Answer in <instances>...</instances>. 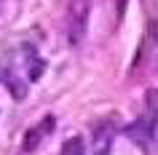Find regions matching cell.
<instances>
[{"label": "cell", "mask_w": 158, "mask_h": 155, "mask_svg": "<svg viewBox=\"0 0 158 155\" xmlns=\"http://www.w3.org/2000/svg\"><path fill=\"white\" fill-rule=\"evenodd\" d=\"M62 155H86L83 137H70L64 145H62Z\"/></svg>", "instance_id": "1"}, {"label": "cell", "mask_w": 158, "mask_h": 155, "mask_svg": "<svg viewBox=\"0 0 158 155\" xmlns=\"http://www.w3.org/2000/svg\"><path fill=\"white\" fill-rule=\"evenodd\" d=\"M40 139H43V131L40 128H30L24 134V142H22V150H24V153H32L35 147L40 145Z\"/></svg>", "instance_id": "2"}, {"label": "cell", "mask_w": 158, "mask_h": 155, "mask_svg": "<svg viewBox=\"0 0 158 155\" xmlns=\"http://www.w3.org/2000/svg\"><path fill=\"white\" fill-rule=\"evenodd\" d=\"M145 107L153 115H158V88H148L145 91Z\"/></svg>", "instance_id": "3"}]
</instances>
